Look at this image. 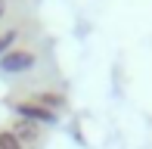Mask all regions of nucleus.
Returning a JSON list of instances; mask_svg holds the SVG:
<instances>
[{
  "label": "nucleus",
  "instance_id": "1",
  "mask_svg": "<svg viewBox=\"0 0 152 149\" xmlns=\"http://www.w3.org/2000/svg\"><path fill=\"white\" fill-rule=\"evenodd\" d=\"M34 62H37V56H34L31 50H10L6 56H0V72H6V74H19V72L34 69Z\"/></svg>",
  "mask_w": 152,
  "mask_h": 149
},
{
  "label": "nucleus",
  "instance_id": "2",
  "mask_svg": "<svg viewBox=\"0 0 152 149\" xmlns=\"http://www.w3.org/2000/svg\"><path fill=\"white\" fill-rule=\"evenodd\" d=\"M12 109L22 115V121H31V124H56V112L44 109L34 99H28V103H12Z\"/></svg>",
  "mask_w": 152,
  "mask_h": 149
},
{
  "label": "nucleus",
  "instance_id": "3",
  "mask_svg": "<svg viewBox=\"0 0 152 149\" xmlns=\"http://www.w3.org/2000/svg\"><path fill=\"white\" fill-rule=\"evenodd\" d=\"M12 137L19 140V143H34L37 140V124H31V121H19L16 124V131H12Z\"/></svg>",
  "mask_w": 152,
  "mask_h": 149
},
{
  "label": "nucleus",
  "instance_id": "4",
  "mask_svg": "<svg viewBox=\"0 0 152 149\" xmlns=\"http://www.w3.org/2000/svg\"><path fill=\"white\" fill-rule=\"evenodd\" d=\"M0 149H25V146L12 137V131H0Z\"/></svg>",
  "mask_w": 152,
  "mask_h": 149
},
{
  "label": "nucleus",
  "instance_id": "5",
  "mask_svg": "<svg viewBox=\"0 0 152 149\" xmlns=\"http://www.w3.org/2000/svg\"><path fill=\"white\" fill-rule=\"evenodd\" d=\"M16 37H19V31H6V34H0V56L10 53V47L16 44Z\"/></svg>",
  "mask_w": 152,
  "mask_h": 149
},
{
  "label": "nucleus",
  "instance_id": "6",
  "mask_svg": "<svg viewBox=\"0 0 152 149\" xmlns=\"http://www.w3.org/2000/svg\"><path fill=\"white\" fill-rule=\"evenodd\" d=\"M3 12H6V0H0V16H3Z\"/></svg>",
  "mask_w": 152,
  "mask_h": 149
}]
</instances>
